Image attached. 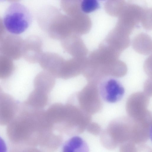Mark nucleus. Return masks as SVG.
I'll list each match as a JSON object with an SVG mask.
<instances>
[{
    "label": "nucleus",
    "instance_id": "f257e3e1",
    "mask_svg": "<svg viewBox=\"0 0 152 152\" xmlns=\"http://www.w3.org/2000/svg\"><path fill=\"white\" fill-rule=\"evenodd\" d=\"M20 103L18 111L7 125V137L13 145L23 148L40 146L53 130L44 115Z\"/></svg>",
    "mask_w": 152,
    "mask_h": 152
},
{
    "label": "nucleus",
    "instance_id": "f03ea898",
    "mask_svg": "<svg viewBox=\"0 0 152 152\" xmlns=\"http://www.w3.org/2000/svg\"><path fill=\"white\" fill-rule=\"evenodd\" d=\"M134 129V121L129 117L116 118L101 132V142L107 149H113L123 143L132 141Z\"/></svg>",
    "mask_w": 152,
    "mask_h": 152
},
{
    "label": "nucleus",
    "instance_id": "7ed1b4c3",
    "mask_svg": "<svg viewBox=\"0 0 152 152\" xmlns=\"http://www.w3.org/2000/svg\"><path fill=\"white\" fill-rule=\"evenodd\" d=\"M32 20L28 9L22 4L14 2L7 8L3 20L5 28L9 33L18 35L27 29Z\"/></svg>",
    "mask_w": 152,
    "mask_h": 152
},
{
    "label": "nucleus",
    "instance_id": "20e7f679",
    "mask_svg": "<svg viewBox=\"0 0 152 152\" xmlns=\"http://www.w3.org/2000/svg\"><path fill=\"white\" fill-rule=\"evenodd\" d=\"M150 97L144 92H137L128 99L126 110L129 117L142 123L152 125L151 112L148 109Z\"/></svg>",
    "mask_w": 152,
    "mask_h": 152
},
{
    "label": "nucleus",
    "instance_id": "39448f33",
    "mask_svg": "<svg viewBox=\"0 0 152 152\" xmlns=\"http://www.w3.org/2000/svg\"><path fill=\"white\" fill-rule=\"evenodd\" d=\"M98 85L89 83L79 94V101L82 110L91 115L98 113L102 108Z\"/></svg>",
    "mask_w": 152,
    "mask_h": 152
},
{
    "label": "nucleus",
    "instance_id": "423d86ee",
    "mask_svg": "<svg viewBox=\"0 0 152 152\" xmlns=\"http://www.w3.org/2000/svg\"><path fill=\"white\" fill-rule=\"evenodd\" d=\"M23 41L20 36L6 32L0 36V55L12 60L22 56Z\"/></svg>",
    "mask_w": 152,
    "mask_h": 152
},
{
    "label": "nucleus",
    "instance_id": "0eeeda50",
    "mask_svg": "<svg viewBox=\"0 0 152 152\" xmlns=\"http://www.w3.org/2000/svg\"><path fill=\"white\" fill-rule=\"evenodd\" d=\"M101 97L105 101L113 103L120 100L124 93V89L121 84L113 78H106L99 84Z\"/></svg>",
    "mask_w": 152,
    "mask_h": 152
},
{
    "label": "nucleus",
    "instance_id": "6e6552de",
    "mask_svg": "<svg viewBox=\"0 0 152 152\" xmlns=\"http://www.w3.org/2000/svg\"><path fill=\"white\" fill-rule=\"evenodd\" d=\"M20 103L10 95L0 94V125H7L17 114Z\"/></svg>",
    "mask_w": 152,
    "mask_h": 152
},
{
    "label": "nucleus",
    "instance_id": "1a4fd4ad",
    "mask_svg": "<svg viewBox=\"0 0 152 152\" xmlns=\"http://www.w3.org/2000/svg\"><path fill=\"white\" fill-rule=\"evenodd\" d=\"M62 152H89L88 146L81 137L74 135L64 144Z\"/></svg>",
    "mask_w": 152,
    "mask_h": 152
},
{
    "label": "nucleus",
    "instance_id": "9d476101",
    "mask_svg": "<svg viewBox=\"0 0 152 152\" xmlns=\"http://www.w3.org/2000/svg\"><path fill=\"white\" fill-rule=\"evenodd\" d=\"M13 60L0 55V79H4L10 77L15 69Z\"/></svg>",
    "mask_w": 152,
    "mask_h": 152
},
{
    "label": "nucleus",
    "instance_id": "9b49d317",
    "mask_svg": "<svg viewBox=\"0 0 152 152\" xmlns=\"http://www.w3.org/2000/svg\"><path fill=\"white\" fill-rule=\"evenodd\" d=\"M99 7V3L96 0H83L80 4L81 10L86 13L91 12Z\"/></svg>",
    "mask_w": 152,
    "mask_h": 152
},
{
    "label": "nucleus",
    "instance_id": "f8f14e48",
    "mask_svg": "<svg viewBox=\"0 0 152 152\" xmlns=\"http://www.w3.org/2000/svg\"><path fill=\"white\" fill-rule=\"evenodd\" d=\"M136 144L132 141H128L120 145V152H136Z\"/></svg>",
    "mask_w": 152,
    "mask_h": 152
},
{
    "label": "nucleus",
    "instance_id": "ddd939ff",
    "mask_svg": "<svg viewBox=\"0 0 152 152\" xmlns=\"http://www.w3.org/2000/svg\"><path fill=\"white\" fill-rule=\"evenodd\" d=\"M86 129L88 132L95 135H98L102 132L101 126L95 122H91L88 125Z\"/></svg>",
    "mask_w": 152,
    "mask_h": 152
},
{
    "label": "nucleus",
    "instance_id": "4468645a",
    "mask_svg": "<svg viewBox=\"0 0 152 152\" xmlns=\"http://www.w3.org/2000/svg\"><path fill=\"white\" fill-rule=\"evenodd\" d=\"M149 96H151L152 95V83L150 79L145 82L144 85V92Z\"/></svg>",
    "mask_w": 152,
    "mask_h": 152
},
{
    "label": "nucleus",
    "instance_id": "2eb2a0df",
    "mask_svg": "<svg viewBox=\"0 0 152 152\" xmlns=\"http://www.w3.org/2000/svg\"><path fill=\"white\" fill-rule=\"evenodd\" d=\"M136 152H152L151 148L143 144L137 145Z\"/></svg>",
    "mask_w": 152,
    "mask_h": 152
},
{
    "label": "nucleus",
    "instance_id": "dca6fc26",
    "mask_svg": "<svg viewBox=\"0 0 152 152\" xmlns=\"http://www.w3.org/2000/svg\"><path fill=\"white\" fill-rule=\"evenodd\" d=\"M7 147L4 140L0 136V152H7Z\"/></svg>",
    "mask_w": 152,
    "mask_h": 152
},
{
    "label": "nucleus",
    "instance_id": "f3484780",
    "mask_svg": "<svg viewBox=\"0 0 152 152\" xmlns=\"http://www.w3.org/2000/svg\"><path fill=\"white\" fill-rule=\"evenodd\" d=\"M22 152H42L35 147H26L23 148Z\"/></svg>",
    "mask_w": 152,
    "mask_h": 152
},
{
    "label": "nucleus",
    "instance_id": "a211bd4d",
    "mask_svg": "<svg viewBox=\"0 0 152 152\" xmlns=\"http://www.w3.org/2000/svg\"><path fill=\"white\" fill-rule=\"evenodd\" d=\"M22 148L11 145L8 152H22Z\"/></svg>",
    "mask_w": 152,
    "mask_h": 152
},
{
    "label": "nucleus",
    "instance_id": "6ab92c4d",
    "mask_svg": "<svg viewBox=\"0 0 152 152\" xmlns=\"http://www.w3.org/2000/svg\"><path fill=\"white\" fill-rule=\"evenodd\" d=\"M6 32V29L3 23V20L0 17V36Z\"/></svg>",
    "mask_w": 152,
    "mask_h": 152
}]
</instances>
